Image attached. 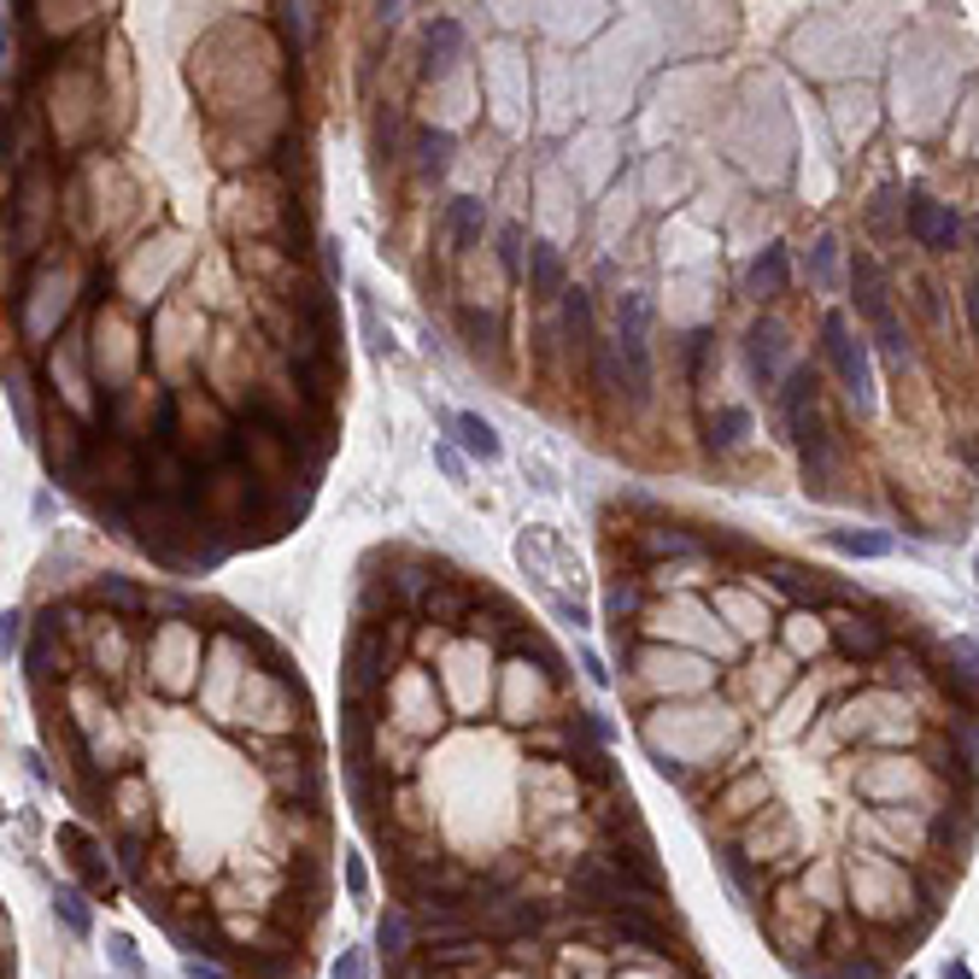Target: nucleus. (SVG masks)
Returning a JSON list of instances; mask_svg holds the SVG:
<instances>
[{
	"label": "nucleus",
	"mask_w": 979,
	"mask_h": 979,
	"mask_svg": "<svg viewBox=\"0 0 979 979\" xmlns=\"http://www.w3.org/2000/svg\"><path fill=\"white\" fill-rule=\"evenodd\" d=\"M570 886H575V909H587V915H610V921L651 915V921H657V909H663V886L645 880V874L616 868L605 851L587 856V863L575 868Z\"/></svg>",
	"instance_id": "obj_1"
},
{
	"label": "nucleus",
	"mask_w": 979,
	"mask_h": 979,
	"mask_svg": "<svg viewBox=\"0 0 979 979\" xmlns=\"http://www.w3.org/2000/svg\"><path fill=\"white\" fill-rule=\"evenodd\" d=\"M851 294H856V312H863V323L874 329V340H880V352L891 364H909V335H903L898 312H891V277L880 270V259L856 252L851 259Z\"/></svg>",
	"instance_id": "obj_2"
},
{
	"label": "nucleus",
	"mask_w": 979,
	"mask_h": 979,
	"mask_svg": "<svg viewBox=\"0 0 979 979\" xmlns=\"http://www.w3.org/2000/svg\"><path fill=\"white\" fill-rule=\"evenodd\" d=\"M821 358L833 364L839 387H845V400H851L856 410H874V364H868V347H863V335L851 329L845 312H828V317H821Z\"/></svg>",
	"instance_id": "obj_3"
},
{
	"label": "nucleus",
	"mask_w": 979,
	"mask_h": 979,
	"mask_svg": "<svg viewBox=\"0 0 979 979\" xmlns=\"http://www.w3.org/2000/svg\"><path fill=\"white\" fill-rule=\"evenodd\" d=\"M828 909L815 898H803L798 886H780L775 898H768V938L780 944L792 961H803L810 950H821V938H828Z\"/></svg>",
	"instance_id": "obj_4"
},
{
	"label": "nucleus",
	"mask_w": 979,
	"mask_h": 979,
	"mask_svg": "<svg viewBox=\"0 0 979 979\" xmlns=\"http://www.w3.org/2000/svg\"><path fill=\"white\" fill-rule=\"evenodd\" d=\"M775 400H780L786 435H792L803 452H810V446H833V423L821 417V382H815V370L792 364V375L775 387Z\"/></svg>",
	"instance_id": "obj_5"
},
{
	"label": "nucleus",
	"mask_w": 979,
	"mask_h": 979,
	"mask_svg": "<svg viewBox=\"0 0 979 979\" xmlns=\"http://www.w3.org/2000/svg\"><path fill=\"white\" fill-rule=\"evenodd\" d=\"M745 358H751V375H757L763 387H780L786 375H792V335H786L775 317H757L745 335Z\"/></svg>",
	"instance_id": "obj_6"
},
{
	"label": "nucleus",
	"mask_w": 979,
	"mask_h": 979,
	"mask_svg": "<svg viewBox=\"0 0 979 979\" xmlns=\"http://www.w3.org/2000/svg\"><path fill=\"white\" fill-rule=\"evenodd\" d=\"M200 657V640L188 622H170L159 628V640H153V668H159V686L165 693H188V668Z\"/></svg>",
	"instance_id": "obj_7"
},
{
	"label": "nucleus",
	"mask_w": 979,
	"mask_h": 979,
	"mask_svg": "<svg viewBox=\"0 0 979 979\" xmlns=\"http://www.w3.org/2000/svg\"><path fill=\"white\" fill-rule=\"evenodd\" d=\"M903 223H909V240H915V247H926V252H950L956 240H961L956 212H950V205H938V200H926V194L909 200Z\"/></svg>",
	"instance_id": "obj_8"
},
{
	"label": "nucleus",
	"mask_w": 979,
	"mask_h": 979,
	"mask_svg": "<svg viewBox=\"0 0 979 979\" xmlns=\"http://www.w3.org/2000/svg\"><path fill=\"white\" fill-rule=\"evenodd\" d=\"M487 956H493V944L481 938V933H446V938H428V944H423V961H428L440 979L452 974V968H470V961H487Z\"/></svg>",
	"instance_id": "obj_9"
},
{
	"label": "nucleus",
	"mask_w": 979,
	"mask_h": 979,
	"mask_svg": "<svg viewBox=\"0 0 979 979\" xmlns=\"http://www.w3.org/2000/svg\"><path fill=\"white\" fill-rule=\"evenodd\" d=\"M59 845L71 851V868H77L82 891H112V863H100V845L77 828V821H65V828H59Z\"/></svg>",
	"instance_id": "obj_10"
},
{
	"label": "nucleus",
	"mask_w": 979,
	"mask_h": 979,
	"mask_svg": "<svg viewBox=\"0 0 979 979\" xmlns=\"http://www.w3.org/2000/svg\"><path fill=\"white\" fill-rule=\"evenodd\" d=\"M786 282H792V252H786V247H763L757 259H751V270H745V294L757 305L780 300Z\"/></svg>",
	"instance_id": "obj_11"
},
{
	"label": "nucleus",
	"mask_w": 979,
	"mask_h": 979,
	"mask_svg": "<svg viewBox=\"0 0 979 979\" xmlns=\"http://www.w3.org/2000/svg\"><path fill=\"white\" fill-rule=\"evenodd\" d=\"M440 428L446 435H458V446L470 458H481V463H499V435H493V423L487 417H475V410H440Z\"/></svg>",
	"instance_id": "obj_12"
},
{
	"label": "nucleus",
	"mask_w": 979,
	"mask_h": 979,
	"mask_svg": "<svg viewBox=\"0 0 979 979\" xmlns=\"http://www.w3.org/2000/svg\"><path fill=\"white\" fill-rule=\"evenodd\" d=\"M833 645L845 651V657H886V645H891V633L880 622H868V616H833Z\"/></svg>",
	"instance_id": "obj_13"
},
{
	"label": "nucleus",
	"mask_w": 979,
	"mask_h": 979,
	"mask_svg": "<svg viewBox=\"0 0 979 979\" xmlns=\"http://www.w3.org/2000/svg\"><path fill=\"white\" fill-rule=\"evenodd\" d=\"M347 668H352V675H347L352 693H370V686H382V693H387V640H382V633H358Z\"/></svg>",
	"instance_id": "obj_14"
},
{
	"label": "nucleus",
	"mask_w": 979,
	"mask_h": 979,
	"mask_svg": "<svg viewBox=\"0 0 979 979\" xmlns=\"http://www.w3.org/2000/svg\"><path fill=\"white\" fill-rule=\"evenodd\" d=\"M423 77H446L458 65V54H463V24L458 19H435L423 30Z\"/></svg>",
	"instance_id": "obj_15"
},
{
	"label": "nucleus",
	"mask_w": 979,
	"mask_h": 979,
	"mask_svg": "<svg viewBox=\"0 0 979 979\" xmlns=\"http://www.w3.org/2000/svg\"><path fill=\"white\" fill-rule=\"evenodd\" d=\"M375 950H382V961H393V968H405V961L417 956V921H410V909H387V915L375 921Z\"/></svg>",
	"instance_id": "obj_16"
},
{
	"label": "nucleus",
	"mask_w": 979,
	"mask_h": 979,
	"mask_svg": "<svg viewBox=\"0 0 979 979\" xmlns=\"http://www.w3.org/2000/svg\"><path fill=\"white\" fill-rule=\"evenodd\" d=\"M528 288H534L540 300H563L570 294V265H563L558 247H528Z\"/></svg>",
	"instance_id": "obj_17"
},
{
	"label": "nucleus",
	"mask_w": 979,
	"mask_h": 979,
	"mask_svg": "<svg viewBox=\"0 0 979 979\" xmlns=\"http://www.w3.org/2000/svg\"><path fill=\"white\" fill-rule=\"evenodd\" d=\"M616 352H622V375H628V405H651V347L645 335H616Z\"/></svg>",
	"instance_id": "obj_18"
},
{
	"label": "nucleus",
	"mask_w": 979,
	"mask_h": 979,
	"mask_svg": "<svg viewBox=\"0 0 979 979\" xmlns=\"http://www.w3.org/2000/svg\"><path fill=\"white\" fill-rule=\"evenodd\" d=\"M610 933L622 950H645V956H675V944H668V933L651 915H633V921H610Z\"/></svg>",
	"instance_id": "obj_19"
},
{
	"label": "nucleus",
	"mask_w": 979,
	"mask_h": 979,
	"mask_svg": "<svg viewBox=\"0 0 979 979\" xmlns=\"http://www.w3.org/2000/svg\"><path fill=\"white\" fill-rule=\"evenodd\" d=\"M587 375H593V393H598V400L628 393V375H622V352H616V340H598V347L587 352Z\"/></svg>",
	"instance_id": "obj_20"
},
{
	"label": "nucleus",
	"mask_w": 979,
	"mask_h": 979,
	"mask_svg": "<svg viewBox=\"0 0 979 979\" xmlns=\"http://www.w3.org/2000/svg\"><path fill=\"white\" fill-rule=\"evenodd\" d=\"M563 335H570V347L587 358L598 347V335H593V300H587V288H570L563 294Z\"/></svg>",
	"instance_id": "obj_21"
},
{
	"label": "nucleus",
	"mask_w": 979,
	"mask_h": 979,
	"mask_svg": "<svg viewBox=\"0 0 979 979\" xmlns=\"http://www.w3.org/2000/svg\"><path fill=\"white\" fill-rule=\"evenodd\" d=\"M745 435H751V410L745 405H721V410H710V423H704L710 452H733V446H745Z\"/></svg>",
	"instance_id": "obj_22"
},
{
	"label": "nucleus",
	"mask_w": 979,
	"mask_h": 979,
	"mask_svg": "<svg viewBox=\"0 0 979 979\" xmlns=\"http://www.w3.org/2000/svg\"><path fill=\"white\" fill-rule=\"evenodd\" d=\"M410 153H417L410 165H417L423 177H440V170L452 165V135L435 130V124H423V130H417V142H410Z\"/></svg>",
	"instance_id": "obj_23"
},
{
	"label": "nucleus",
	"mask_w": 979,
	"mask_h": 979,
	"mask_svg": "<svg viewBox=\"0 0 979 979\" xmlns=\"http://www.w3.org/2000/svg\"><path fill=\"white\" fill-rule=\"evenodd\" d=\"M446 229H452V240H458V247H475V240H481V229H487V212H481V200H470V194H463V200H452V205H446Z\"/></svg>",
	"instance_id": "obj_24"
},
{
	"label": "nucleus",
	"mask_w": 979,
	"mask_h": 979,
	"mask_svg": "<svg viewBox=\"0 0 979 979\" xmlns=\"http://www.w3.org/2000/svg\"><path fill=\"white\" fill-rule=\"evenodd\" d=\"M828 545H833V552H845V558H886V552H891V534H868V528H833Z\"/></svg>",
	"instance_id": "obj_25"
},
{
	"label": "nucleus",
	"mask_w": 979,
	"mask_h": 979,
	"mask_svg": "<svg viewBox=\"0 0 979 979\" xmlns=\"http://www.w3.org/2000/svg\"><path fill=\"white\" fill-rule=\"evenodd\" d=\"M458 329H463V340H470L475 352H499V317H493V312L463 305V312H458Z\"/></svg>",
	"instance_id": "obj_26"
},
{
	"label": "nucleus",
	"mask_w": 979,
	"mask_h": 979,
	"mask_svg": "<svg viewBox=\"0 0 979 979\" xmlns=\"http://www.w3.org/2000/svg\"><path fill=\"white\" fill-rule=\"evenodd\" d=\"M94 598H100V605H112V610H147V593L130 587V581H117V575H100L94 581Z\"/></svg>",
	"instance_id": "obj_27"
},
{
	"label": "nucleus",
	"mask_w": 979,
	"mask_h": 979,
	"mask_svg": "<svg viewBox=\"0 0 979 979\" xmlns=\"http://www.w3.org/2000/svg\"><path fill=\"white\" fill-rule=\"evenodd\" d=\"M651 329V300L645 294H616V335H645Z\"/></svg>",
	"instance_id": "obj_28"
},
{
	"label": "nucleus",
	"mask_w": 979,
	"mask_h": 979,
	"mask_svg": "<svg viewBox=\"0 0 979 979\" xmlns=\"http://www.w3.org/2000/svg\"><path fill=\"white\" fill-rule=\"evenodd\" d=\"M7 405H12V417H19L24 435H30V440H42V435H36V428H42V423H36V405H30V382H24L19 370L7 375Z\"/></svg>",
	"instance_id": "obj_29"
},
{
	"label": "nucleus",
	"mask_w": 979,
	"mask_h": 979,
	"mask_svg": "<svg viewBox=\"0 0 979 979\" xmlns=\"http://www.w3.org/2000/svg\"><path fill=\"white\" fill-rule=\"evenodd\" d=\"M54 909H59V921H65V926H71V933H77V938H82V933H89V926H94V921H89V898H82V891H77V886H65V891H59V898H54Z\"/></svg>",
	"instance_id": "obj_30"
},
{
	"label": "nucleus",
	"mask_w": 979,
	"mask_h": 979,
	"mask_svg": "<svg viewBox=\"0 0 979 979\" xmlns=\"http://www.w3.org/2000/svg\"><path fill=\"white\" fill-rule=\"evenodd\" d=\"M277 24H282V36L294 42V54H300L305 30H312V7H277Z\"/></svg>",
	"instance_id": "obj_31"
},
{
	"label": "nucleus",
	"mask_w": 979,
	"mask_h": 979,
	"mask_svg": "<svg viewBox=\"0 0 979 979\" xmlns=\"http://www.w3.org/2000/svg\"><path fill=\"white\" fill-rule=\"evenodd\" d=\"M810 270H815V282H821V288H833V282H839V240H828V235L815 240V265H810Z\"/></svg>",
	"instance_id": "obj_32"
},
{
	"label": "nucleus",
	"mask_w": 979,
	"mask_h": 979,
	"mask_svg": "<svg viewBox=\"0 0 979 979\" xmlns=\"http://www.w3.org/2000/svg\"><path fill=\"white\" fill-rule=\"evenodd\" d=\"M768 575H775V587H786L792 598H815V581H803V570H792V563H768Z\"/></svg>",
	"instance_id": "obj_33"
},
{
	"label": "nucleus",
	"mask_w": 979,
	"mask_h": 979,
	"mask_svg": "<svg viewBox=\"0 0 979 979\" xmlns=\"http://www.w3.org/2000/svg\"><path fill=\"white\" fill-rule=\"evenodd\" d=\"M499 265L510 270V277H522V265H528V252H522V229H505V235H499Z\"/></svg>",
	"instance_id": "obj_34"
},
{
	"label": "nucleus",
	"mask_w": 979,
	"mask_h": 979,
	"mask_svg": "<svg viewBox=\"0 0 979 979\" xmlns=\"http://www.w3.org/2000/svg\"><path fill=\"white\" fill-rule=\"evenodd\" d=\"M24 622H30L24 610H7V616H0V645H7V657H12V651H30V645H24Z\"/></svg>",
	"instance_id": "obj_35"
},
{
	"label": "nucleus",
	"mask_w": 979,
	"mask_h": 979,
	"mask_svg": "<svg viewBox=\"0 0 979 979\" xmlns=\"http://www.w3.org/2000/svg\"><path fill=\"white\" fill-rule=\"evenodd\" d=\"M633 605H640V587H633V581H622V587H610V598H605V610L616 616V622H628V616H633Z\"/></svg>",
	"instance_id": "obj_36"
},
{
	"label": "nucleus",
	"mask_w": 979,
	"mask_h": 979,
	"mask_svg": "<svg viewBox=\"0 0 979 979\" xmlns=\"http://www.w3.org/2000/svg\"><path fill=\"white\" fill-rule=\"evenodd\" d=\"M106 950H112V961H117V968H124L130 979H142V956H135V944H130L124 933H112V938H106Z\"/></svg>",
	"instance_id": "obj_37"
},
{
	"label": "nucleus",
	"mask_w": 979,
	"mask_h": 979,
	"mask_svg": "<svg viewBox=\"0 0 979 979\" xmlns=\"http://www.w3.org/2000/svg\"><path fill=\"white\" fill-rule=\"evenodd\" d=\"M329 979H364V956H358V950H340V956H335V974H329Z\"/></svg>",
	"instance_id": "obj_38"
},
{
	"label": "nucleus",
	"mask_w": 979,
	"mask_h": 979,
	"mask_svg": "<svg viewBox=\"0 0 979 979\" xmlns=\"http://www.w3.org/2000/svg\"><path fill=\"white\" fill-rule=\"evenodd\" d=\"M347 886H352V898H370V874H364L358 856H347Z\"/></svg>",
	"instance_id": "obj_39"
},
{
	"label": "nucleus",
	"mask_w": 979,
	"mask_h": 979,
	"mask_svg": "<svg viewBox=\"0 0 979 979\" xmlns=\"http://www.w3.org/2000/svg\"><path fill=\"white\" fill-rule=\"evenodd\" d=\"M182 979H229V974L212 968V961H200V956H188V961H182Z\"/></svg>",
	"instance_id": "obj_40"
},
{
	"label": "nucleus",
	"mask_w": 979,
	"mask_h": 979,
	"mask_svg": "<svg viewBox=\"0 0 979 979\" xmlns=\"http://www.w3.org/2000/svg\"><path fill=\"white\" fill-rule=\"evenodd\" d=\"M961 300H968V323H974V335H979V270L968 277V294H961Z\"/></svg>",
	"instance_id": "obj_41"
},
{
	"label": "nucleus",
	"mask_w": 979,
	"mask_h": 979,
	"mask_svg": "<svg viewBox=\"0 0 979 979\" xmlns=\"http://www.w3.org/2000/svg\"><path fill=\"white\" fill-rule=\"evenodd\" d=\"M435 458H440V470H446V475H452V481H463V458L452 452V446H440V452H435Z\"/></svg>",
	"instance_id": "obj_42"
},
{
	"label": "nucleus",
	"mask_w": 979,
	"mask_h": 979,
	"mask_svg": "<svg viewBox=\"0 0 979 979\" xmlns=\"http://www.w3.org/2000/svg\"><path fill=\"white\" fill-rule=\"evenodd\" d=\"M792 645H798V651H815L821 633H815V628H792Z\"/></svg>",
	"instance_id": "obj_43"
},
{
	"label": "nucleus",
	"mask_w": 979,
	"mask_h": 979,
	"mask_svg": "<svg viewBox=\"0 0 979 979\" xmlns=\"http://www.w3.org/2000/svg\"><path fill=\"white\" fill-rule=\"evenodd\" d=\"M944 979H968V968H961V961H944Z\"/></svg>",
	"instance_id": "obj_44"
},
{
	"label": "nucleus",
	"mask_w": 979,
	"mask_h": 979,
	"mask_svg": "<svg viewBox=\"0 0 979 979\" xmlns=\"http://www.w3.org/2000/svg\"><path fill=\"white\" fill-rule=\"evenodd\" d=\"M493 979H528V974H522V968H510V961H505V968L493 974Z\"/></svg>",
	"instance_id": "obj_45"
},
{
	"label": "nucleus",
	"mask_w": 979,
	"mask_h": 979,
	"mask_svg": "<svg viewBox=\"0 0 979 979\" xmlns=\"http://www.w3.org/2000/svg\"><path fill=\"white\" fill-rule=\"evenodd\" d=\"M815 979H828V974H815Z\"/></svg>",
	"instance_id": "obj_46"
}]
</instances>
